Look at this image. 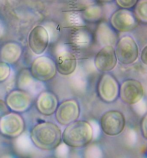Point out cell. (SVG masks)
Segmentation results:
<instances>
[{"mask_svg": "<svg viewBox=\"0 0 147 158\" xmlns=\"http://www.w3.org/2000/svg\"><path fill=\"white\" fill-rule=\"evenodd\" d=\"M103 14V10L98 5H92L87 7L83 11V18L86 20L95 22L100 19Z\"/></svg>", "mask_w": 147, "mask_h": 158, "instance_id": "cell-18", "label": "cell"}, {"mask_svg": "<svg viewBox=\"0 0 147 158\" xmlns=\"http://www.w3.org/2000/svg\"><path fill=\"white\" fill-rule=\"evenodd\" d=\"M116 3L121 8L129 9L135 6L138 0H116Z\"/></svg>", "mask_w": 147, "mask_h": 158, "instance_id": "cell-22", "label": "cell"}, {"mask_svg": "<svg viewBox=\"0 0 147 158\" xmlns=\"http://www.w3.org/2000/svg\"><path fill=\"white\" fill-rule=\"evenodd\" d=\"M117 61L115 48L112 45L103 46L96 54L94 59L95 68L103 73L112 71L116 67Z\"/></svg>", "mask_w": 147, "mask_h": 158, "instance_id": "cell-10", "label": "cell"}, {"mask_svg": "<svg viewBox=\"0 0 147 158\" xmlns=\"http://www.w3.org/2000/svg\"><path fill=\"white\" fill-rule=\"evenodd\" d=\"M25 124L20 115L7 113L0 118V132L6 136L15 138L23 132Z\"/></svg>", "mask_w": 147, "mask_h": 158, "instance_id": "cell-8", "label": "cell"}, {"mask_svg": "<svg viewBox=\"0 0 147 158\" xmlns=\"http://www.w3.org/2000/svg\"><path fill=\"white\" fill-rule=\"evenodd\" d=\"M98 2H100V3H109V2H111L113 0H95Z\"/></svg>", "mask_w": 147, "mask_h": 158, "instance_id": "cell-26", "label": "cell"}, {"mask_svg": "<svg viewBox=\"0 0 147 158\" xmlns=\"http://www.w3.org/2000/svg\"><path fill=\"white\" fill-rule=\"evenodd\" d=\"M10 69L8 63L0 62V83L4 82L10 75Z\"/></svg>", "mask_w": 147, "mask_h": 158, "instance_id": "cell-21", "label": "cell"}, {"mask_svg": "<svg viewBox=\"0 0 147 158\" xmlns=\"http://www.w3.org/2000/svg\"><path fill=\"white\" fill-rule=\"evenodd\" d=\"M57 72L63 76H69L75 71L77 60L75 56L69 50H63L56 56L55 61Z\"/></svg>", "mask_w": 147, "mask_h": 158, "instance_id": "cell-15", "label": "cell"}, {"mask_svg": "<svg viewBox=\"0 0 147 158\" xmlns=\"http://www.w3.org/2000/svg\"><path fill=\"white\" fill-rule=\"evenodd\" d=\"M32 102L31 95L27 91L16 90L11 92L6 98V104L11 110L23 112L30 108Z\"/></svg>", "mask_w": 147, "mask_h": 158, "instance_id": "cell-13", "label": "cell"}, {"mask_svg": "<svg viewBox=\"0 0 147 158\" xmlns=\"http://www.w3.org/2000/svg\"><path fill=\"white\" fill-rule=\"evenodd\" d=\"M30 71L35 80L41 82L51 81L58 72L55 60L46 56L36 58L32 64Z\"/></svg>", "mask_w": 147, "mask_h": 158, "instance_id": "cell-3", "label": "cell"}, {"mask_svg": "<svg viewBox=\"0 0 147 158\" xmlns=\"http://www.w3.org/2000/svg\"><path fill=\"white\" fill-rule=\"evenodd\" d=\"M110 23L111 27L117 31L126 32L135 28L137 22L132 12L128 9L120 8L112 14Z\"/></svg>", "mask_w": 147, "mask_h": 158, "instance_id": "cell-9", "label": "cell"}, {"mask_svg": "<svg viewBox=\"0 0 147 158\" xmlns=\"http://www.w3.org/2000/svg\"><path fill=\"white\" fill-rule=\"evenodd\" d=\"M30 137L36 148L44 151L55 150L62 141V131L57 125L51 122H41L35 125Z\"/></svg>", "mask_w": 147, "mask_h": 158, "instance_id": "cell-1", "label": "cell"}, {"mask_svg": "<svg viewBox=\"0 0 147 158\" xmlns=\"http://www.w3.org/2000/svg\"><path fill=\"white\" fill-rule=\"evenodd\" d=\"M141 130L143 137L147 139V114L141 121Z\"/></svg>", "mask_w": 147, "mask_h": 158, "instance_id": "cell-23", "label": "cell"}, {"mask_svg": "<svg viewBox=\"0 0 147 158\" xmlns=\"http://www.w3.org/2000/svg\"><path fill=\"white\" fill-rule=\"evenodd\" d=\"M49 41L48 32L41 25L35 26L28 35V46L32 51L37 55H40L46 51Z\"/></svg>", "mask_w": 147, "mask_h": 158, "instance_id": "cell-11", "label": "cell"}, {"mask_svg": "<svg viewBox=\"0 0 147 158\" xmlns=\"http://www.w3.org/2000/svg\"><path fill=\"white\" fill-rule=\"evenodd\" d=\"M115 51L118 61L124 65L134 63L139 57V47L131 36L122 37L116 44Z\"/></svg>", "mask_w": 147, "mask_h": 158, "instance_id": "cell-5", "label": "cell"}, {"mask_svg": "<svg viewBox=\"0 0 147 158\" xmlns=\"http://www.w3.org/2000/svg\"><path fill=\"white\" fill-rule=\"evenodd\" d=\"M34 78L29 70L23 69L21 71L17 80V86L21 90L26 91L33 83Z\"/></svg>", "mask_w": 147, "mask_h": 158, "instance_id": "cell-19", "label": "cell"}, {"mask_svg": "<svg viewBox=\"0 0 147 158\" xmlns=\"http://www.w3.org/2000/svg\"><path fill=\"white\" fill-rule=\"evenodd\" d=\"M143 86L140 82L135 80L124 81L120 88L119 95L124 102L133 105L141 100L143 97Z\"/></svg>", "mask_w": 147, "mask_h": 158, "instance_id": "cell-12", "label": "cell"}, {"mask_svg": "<svg viewBox=\"0 0 147 158\" xmlns=\"http://www.w3.org/2000/svg\"><path fill=\"white\" fill-rule=\"evenodd\" d=\"M94 136L91 125L87 121L79 120L66 126L62 132V142L74 149L87 146L91 143Z\"/></svg>", "mask_w": 147, "mask_h": 158, "instance_id": "cell-2", "label": "cell"}, {"mask_svg": "<svg viewBox=\"0 0 147 158\" xmlns=\"http://www.w3.org/2000/svg\"><path fill=\"white\" fill-rule=\"evenodd\" d=\"M8 107L6 103L2 100H0V118L8 113Z\"/></svg>", "mask_w": 147, "mask_h": 158, "instance_id": "cell-24", "label": "cell"}, {"mask_svg": "<svg viewBox=\"0 0 147 158\" xmlns=\"http://www.w3.org/2000/svg\"><path fill=\"white\" fill-rule=\"evenodd\" d=\"M22 48L17 43L8 42L5 44L0 50V58L2 61L8 64L15 63L20 58Z\"/></svg>", "mask_w": 147, "mask_h": 158, "instance_id": "cell-16", "label": "cell"}, {"mask_svg": "<svg viewBox=\"0 0 147 158\" xmlns=\"http://www.w3.org/2000/svg\"><path fill=\"white\" fill-rule=\"evenodd\" d=\"M135 14L137 18L147 23V0L138 1L135 6Z\"/></svg>", "mask_w": 147, "mask_h": 158, "instance_id": "cell-20", "label": "cell"}, {"mask_svg": "<svg viewBox=\"0 0 147 158\" xmlns=\"http://www.w3.org/2000/svg\"><path fill=\"white\" fill-rule=\"evenodd\" d=\"M96 90L100 99L106 103L115 102L119 95L118 82L115 77L108 73H104L100 77Z\"/></svg>", "mask_w": 147, "mask_h": 158, "instance_id": "cell-7", "label": "cell"}, {"mask_svg": "<svg viewBox=\"0 0 147 158\" xmlns=\"http://www.w3.org/2000/svg\"><path fill=\"white\" fill-rule=\"evenodd\" d=\"M99 125L105 135L116 136L123 131L125 126V119L123 114L119 111L108 110L102 115Z\"/></svg>", "mask_w": 147, "mask_h": 158, "instance_id": "cell-4", "label": "cell"}, {"mask_svg": "<svg viewBox=\"0 0 147 158\" xmlns=\"http://www.w3.org/2000/svg\"><path fill=\"white\" fill-rule=\"evenodd\" d=\"M81 114V108L78 102L71 98L63 101L58 105L55 117L57 122L63 126H67L77 120Z\"/></svg>", "mask_w": 147, "mask_h": 158, "instance_id": "cell-6", "label": "cell"}, {"mask_svg": "<svg viewBox=\"0 0 147 158\" xmlns=\"http://www.w3.org/2000/svg\"><path fill=\"white\" fill-rule=\"evenodd\" d=\"M140 57L141 62L147 65V45L145 46L141 50Z\"/></svg>", "mask_w": 147, "mask_h": 158, "instance_id": "cell-25", "label": "cell"}, {"mask_svg": "<svg viewBox=\"0 0 147 158\" xmlns=\"http://www.w3.org/2000/svg\"><path fill=\"white\" fill-rule=\"evenodd\" d=\"M59 103V99L54 93L45 90L40 93L37 97L36 108L41 114L49 117L54 114Z\"/></svg>", "mask_w": 147, "mask_h": 158, "instance_id": "cell-14", "label": "cell"}, {"mask_svg": "<svg viewBox=\"0 0 147 158\" xmlns=\"http://www.w3.org/2000/svg\"><path fill=\"white\" fill-rule=\"evenodd\" d=\"M97 32L98 38L103 46H113L116 41V35L112 27L107 24H101Z\"/></svg>", "mask_w": 147, "mask_h": 158, "instance_id": "cell-17", "label": "cell"}]
</instances>
